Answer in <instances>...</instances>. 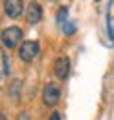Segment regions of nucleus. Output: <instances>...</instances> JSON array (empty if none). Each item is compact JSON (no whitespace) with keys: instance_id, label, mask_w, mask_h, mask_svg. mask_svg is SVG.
<instances>
[{"instance_id":"obj_1","label":"nucleus","mask_w":114,"mask_h":120,"mask_svg":"<svg viewBox=\"0 0 114 120\" xmlns=\"http://www.w3.org/2000/svg\"><path fill=\"white\" fill-rule=\"evenodd\" d=\"M21 35H23V31H21L18 25H10V27H6L2 31L0 41H2V45L6 49H16L19 45V41H21Z\"/></svg>"},{"instance_id":"obj_2","label":"nucleus","mask_w":114,"mask_h":120,"mask_svg":"<svg viewBox=\"0 0 114 120\" xmlns=\"http://www.w3.org/2000/svg\"><path fill=\"white\" fill-rule=\"evenodd\" d=\"M39 43L37 41H25L21 43L19 47V60H23V62H33V60L37 58V54H39Z\"/></svg>"},{"instance_id":"obj_3","label":"nucleus","mask_w":114,"mask_h":120,"mask_svg":"<svg viewBox=\"0 0 114 120\" xmlns=\"http://www.w3.org/2000/svg\"><path fill=\"white\" fill-rule=\"evenodd\" d=\"M60 101V87L56 83H47L43 89V103L47 107H56Z\"/></svg>"},{"instance_id":"obj_4","label":"nucleus","mask_w":114,"mask_h":120,"mask_svg":"<svg viewBox=\"0 0 114 120\" xmlns=\"http://www.w3.org/2000/svg\"><path fill=\"white\" fill-rule=\"evenodd\" d=\"M52 68H54V74L58 79H68V76H70V58L58 56L54 60V64H52Z\"/></svg>"},{"instance_id":"obj_5","label":"nucleus","mask_w":114,"mask_h":120,"mask_svg":"<svg viewBox=\"0 0 114 120\" xmlns=\"http://www.w3.org/2000/svg\"><path fill=\"white\" fill-rule=\"evenodd\" d=\"M4 10L10 18H19L23 12V2L21 0H6L4 2Z\"/></svg>"},{"instance_id":"obj_6","label":"nucleus","mask_w":114,"mask_h":120,"mask_svg":"<svg viewBox=\"0 0 114 120\" xmlns=\"http://www.w3.org/2000/svg\"><path fill=\"white\" fill-rule=\"evenodd\" d=\"M41 19H43V6L37 2H31L27 8V21L29 23H39Z\"/></svg>"},{"instance_id":"obj_7","label":"nucleus","mask_w":114,"mask_h":120,"mask_svg":"<svg viewBox=\"0 0 114 120\" xmlns=\"http://www.w3.org/2000/svg\"><path fill=\"white\" fill-rule=\"evenodd\" d=\"M66 21H68V8H60V10H58V14H56V23L62 27Z\"/></svg>"},{"instance_id":"obj_8","label":"nucleus","mask_w":114,"mask_h":120,"mask_svg":"<svg viewBox=\"0 0 114 120\" xmlns=\"http://www.w3.org/2000/svg\"><path fill=\"white\" fill-rule=\"evenodd\" d=\"M62 31H64L66 35H74V33H75V23H74V21H70V19H68L66 23L62 25Z\"/></svg>"},{"instance_id":"obj_9","label":"nucleus","mask_w":114,"mask_h":120,"mask_svg":"<svg viewBox=\"0 0 114 120\" xmlns=\"http://www.w3.org/2000/svg\"><path fill=\"white\" fill-rule=\"evenodd\" d=\"M2 64H4L2 72L6 74V76H8V74H10V58H8V54H6V52H4V56H2Z\"/></svg>"},{"instance_id":"obj_10","label":"nucleus","mask_w":114,"mask_h":120,"mask_svg":"<svg viewBox=\"0 0 114 120\" xmlns=\"http://www.w3.org/2000/svg\"><path fill=\"white\" fill-rule=\"evenodd\" d=\"M18 120H31V116H29V112H25V110H21L19 114H18Z\"/></svg>"},{"instance_id":"obj_11","label":"nucleus","mask_w":114,"mask_h":120,"mask_svg":"<svg viewBox=\"0 0 114 120\" xmlns=\"http://www.w3.org/2000/svg\"><path fill=\"white\" fill-rule=\"evenodd\" d=\"M48 120H62V118H60V112H56V110H54V112H52V114L48 116Z\"/></svg>"},{"instance_id":"obj_12","label":"nucleus","mask_w":114,"mask_h":120,"mask_svg":"<svg viewBox=\"0 0 114 120\" xmlns=\"http://www.w3.org/2000/svg\"><path fill=\"white\" fill-rule=\"evenodd\" d=\"M0 120H8V118H6V116H4V114H0Z\"/></svg>"}]
</instances>
